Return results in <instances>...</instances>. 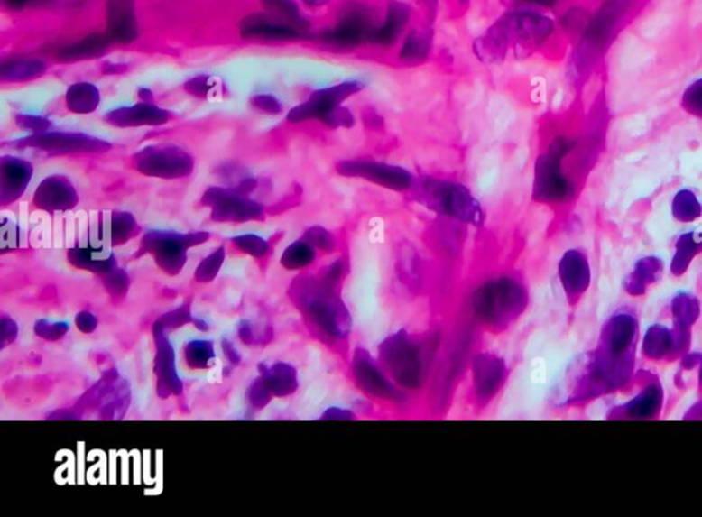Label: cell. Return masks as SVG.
<instances>
[{"instance_id": "obj_5", "label": "cell", "mask_w": 702, "mask_h": 517, "mask_svg": "<svg viewBox=\"0 0 702 517\" xmlns=\"http://www.w3.org/2000/svg\"><path fill=\"white\" fill-rule=\"evenodd\" d=\"M300 300L309 318L327 337L334 342H345L351 334L350 313L342 298L328 282L305 279L300 284Z\"/></svg>"}, {"instance_id": "obj_21", "label": "cell", "mask_w": 702, "mask_h": 517, "mask_svg": "<svg viewBox=\"0 0 702 517\" xmlns=\"http://www.w3.org/2000/svg\"><path fill=\"white\" fill-rule=\"evenodd\" d=\"M46 70L47 63L38 58H12L2 62L0 76L4 81L21 83L41 78Z\"/></svg>"}, {"instance_id": "obj_3", "label": "cell", "mask_w": 702, "mask_h": 517, "mask_svg": "<svg viewBox=\"0 0 702 517\" xmlns=\"http://www.w3.org/2000/svg\"><path fill=\"white\" fill-rule=\"evenodd\" d=\"M365 87V81L353 78L316 89L305 102L290 110L287 121L292 124L319 121L331 129H351L356 125V115L343 103L363 92Z\"/></svg>"}, {"instance_id": "obj_26", "label": "cell", "mask_w": 702, "mask_h": 517, "mask_svg": "<svg viewBox=\"0 0 702 517\" xmlns=\"http://www.w3.org/2000/svg\"><path fill=\"white\" fill-rule=\"evenodd\" d=\"M672 212L679 220H694L701 215L698 198L691 189H682L672 200Z\"/></svg>"}, {"instance_id": "obj_11", "label": "cell", "mask_w": 702, "mask_h": 517, "mask_svg": "<svg viewBox=\"0 0 702 517\" xmlns=\"http://www.w3.org/2000/svg\"><path fill=\"white\" fill-rule=\"evenodd\" d=\"M351 369H353L356 383L365 394L380 400L393 401V402H402L405 400V394L401 387L397 386V383H393V379L387 376L366 350H356Z\"/></svg>"}, {"instance_id": "obj_27", "label": "cell", "mask_w": 702, "mask_h": 517, "mask_svg": "<svg viewBox=\"0 0 702 517\" xmlns=\"http://www.w3.org/2000/svg\"><path fill=\"white\" fill-rule=\"evenodd\" d=\"M272 387L279 395L291 394L297 389V374L289 365H277L272 374Z\"/></svg>"}, {"instance_id": "obj_15", "label": "cell", "mask_w": 702, "mask_h": 517, "mask_svg": "<svg viewBox=\"0 0 702 517\" xmlns=\"http://www.w3.org/2000/svg\"><path fill=\"white\" fill-rule=\"evenodd\" d=\"M33 175V166L18 157L2 158L0 161V199L2 203L14 202L28 189Z\"/></svg>"}, {"instance_id": "obj_23", "label": "cell", "mask_w": 702, "mask_h": 517, "mask_svg": "<svg viewBox=\"0 0 702 517\" xmlns=\"http://www.w3.org/2000/svg\"><path fill=\"white\" fill-rule=\"evenodd\" d=\"M109 46V39L99 34H94L89 38L83 39L79 43L70 44L60 50L58 58L60 60H80L87 58H97V55L102 54Z\"/></svg>"}, {"instance_id": "obj_13", "label": "cell", "mask_w": 702, "mask_h": 517, "mask_svg": "<svg viewBox=\"0 0 702 517\" xmlns=\"http://www.w3.org/2000/svg\"><path fill=\"white\" fill-rule=\"evenodd\" d=\"M508 376L505 361L493 353H479L472 363V383L477 402L485 405L500 392Z\"/></svg>"}, {"instance_id": "obj_29", "label": "cell", "mask_w": 702, "mask_h": 517, "mask_svg": "<svg viewBox=\"0 0 702 517\" xmlns=\"http://www.w3.org/2000/svg\"><path fill=\"white\" fill-rule=\"evenodd\" d=\"M683 107L686 112L702 118V78L694 81L683 95Z\"/></svg>"}, {"instance_id": "obj_25", "label": "cell", "mask_w": 702, "mask_h": 517, "mask_svg": "<svg viewBox=\"0 0 702 517\" xmlns=\"http://www.w3.org/2000/svg\"><path fill=\"white\" fill-rule=\"evenodd\" d=\"M316 249L308 240H298L287 247L282 257V263L287 269H302L311 265L316 261Z\"/></svg>"}, {"instance_id": "obj_22", "label": "cell", "mask_w": 702, "mask_h": 517, "mask_svg": "<svg viewBox=\"0 0 702 517\" xmlns=\"http://www.w3.org/2000/svg\"><path fill=\"white\" fill-rule=\"evenodd\" d=\"M66 107L76 115H91L100 103V92L94 84L76 83L65 95Z\"/></svg>"}, {"instance_id": "obj_20", "label": "cell", "mask_w": 702, "mask_h": 517, "mask_svg": "<svg viewBox=\"0 0 702 517\" xmlns=\"http://www.w3.org/2000/svg\"><path fill=\"white\" fill-rule=\"evenodd\" d=\"M431 46L432 32L424 28L414 29L403 41L398 58L408 66L421 65L429 58Z\"/></svg>"}, {"instance_id": "obj_38", "label": "cell", "mask_w": 702, "mask_h": 517, "mask_svg": "<svg viewBox=\"0 0 702 517\" xmlns=\"http://www.w3.org/2000/svg\"><path fill=\"white\" fill-rule=\"evenodd\" d=\"M306 6L311 7V9H318V7L326 6L331 0H302Z\"/></svg>"}, {"instance_id": "obj_24", "label": "cell", "mask_w": 702, "mask_h": 517, "mask_svg": "<svg viewBox=\"0 0 702 517\" xmlns=\"http://www.w3.org/2000/svg\"><path fill=\"white\" fill-rule=\"evenodd\" d=\"M587 273V266L580 253H566L559 263V276L563 279L564 286L568 289H577L582 284L583 278Z\"/></svg>"}, {"instance_id": "obj_7", "label": "cell", "mask_w": 702, "mask_h": 517, "mask_svg": "<svg viewBox=\"0 0 702 517\" xmlns=\"http://www.w3.org/2000/svg\"><path fill=\"white\" fill-rule=\"evenodd\" d=\"M379 358L385 374L402 389H419L423 382V355L419 345L406 331H398L379 346Z\"/></svg>"}, {"instance_id": "obj_33", "label": "cell", "mask_w": 702, "mask_h": 517, "mask_svg": "<svg viewBox=\"0 0 702 517\" xmlns=\"http://www.w3.org/2000/svg\"><path fill=\"white\" fill-rule=\"evenodd\" d=\"M134 226H136V223H134V217L129 216L128 213H117L113 217V235H115V237L120 236L121 240L125 239L126 236H131L132 232L134 231Z\"/></svg>"}, {"instance_id": "obj_28", "label": "cell", "mask_w": 702, "mask_h": 517, "mask_svg": "<svg viewBox=\"0 0 702 517\" xmlns=\"http://www.w3.org/2000/svg\"><path fill=\"white\" fill-rule=\"evenodd\" d=\"M305 240L316 250L321 252L332 253L337 249V240L332 232L323 226H311L306 231Z\"/></svg>"}, {"instance_id": "obj_35", "label": "cell", "mask_w": 702, "mask_h": 517, "mask_svg": "<svg viewBox=\"0 0 702 517\" xmlns=\"http://www.w3.org/2000/svg\"><path fill=\"white\" fill-rule=\"evenodd\" d=\"M17 124L31 134L49 131L50 128V123L46 118L33 117V115H20L17 118Z\"/></svg>"}, {"instance_id": "obj_16", "label": "cell", "mask_w": 702, "mask_h": 517, "mask_svg": "<svg viewBox=\"0 0 702 517\" xmlns=\"http://www.w3.org/2000/svg\"><path fill=\"white\" fill-rule=\"evenodd\" d=\"M171 118L168 110L152 105L137 103L134 106H124L107 113L105 121L118 128H134V126L162 125Z\"/></svg>"}, {"instance_id": "obj_6", "label": "cell", "mask_w": 702, "mask_h": 517, "mask_svg": "<svg viewBox=\"0 0 702 517\" xmlns=\"http://www.w3.org/2000/svg\"><path fill=\"white\" fill-rule=\"evenodd\" d=\"M571 142L566 137H557L535 161L534 183H532V199L540 203H561L571 199L574 195V184L567 178L563 171V160L569 150Z\"/></svg>"}, {"instance_id": "obj_4", "label": "cell", "mask_w": 702, "mask_h": 517, "mask_svg": "<svg viewBox=\"0 0 702 517\" xmlns=\"http://www.w3.org/2000/svg\"><path fill=\"white\" fill-rule=\"evenodd\" d=\"M477 320L491 328L503 329L527 308V290L512 276H500L477 287L472 297Z\"/></svg>"}, {"instance_id": "obj_2", "label": "cell", "mask_w": 702, "mask_h": 517, "mask_svg": "<svg viewBox=\"0 0 702 517\" xmlns=\"http://www.w3.org/2000/svg\"><path fill=\"white\" fill-rule=\"evenodd\" d=\"M409 192L432 212L475 226L485 223V210L479 200L468 187L458 181L421 176L416 178Z\"/></svg>"}, {"instance_id": "obj_34", "label": "cell", "mask_w": 702, "mask_h": 517, "mask_svg": "<svg viewBox=\"0 0 702 517\" xmlns=\"http://www.w3.org/2000/svg\"><path fill=\"white\" fill-rule=\"evenodd\" d=\"M223 249L217 250L215 254L206 258V260L200 263L199 271H197V278L205 279V281H208V279H212L213 276H215L216 272H217V269L220 268L221 263H223Z\"/></svg>"}, {"instance_id": "obj_8", "label": "cell", "mask_w": 702, "mask_h": 517, "mask_svg": "<svg viewBox=\"0 0 702 517\" xmlns=\"http://www.w3.org/2000/svg\"><path fill=\"white\" fill-rule=\"evenodd\" d=\"M342 178L358 179L374 186L395 192H409L416 176L408 169L395 163L374 160H342L335 166Z\"/></svg>"}, {"instance_id": "obj_30", "label": "cell", "mask_w": 702, "mask_h": 517, "mask_svg": "<svg viewBox=\"0 0 702 517\" xmlns=\"http://www.w3.org/2000/svg\"><path fill=\"white\" fill-rule=\"evenodd\" d=\"M234 242L243 252L249 253L250 255H255V257H263L268 252L266 240L254 236V235L235 237Z\"/></svg>"}, {"instance_id": "obj_10", "label": "cell", "mask_w": 702, "mask_h": 517, "mask_svg": "<svg viewBox=\"0 0 702 517\" xmlns=\"http://www.w3.org/2000/svg\"><path fill=\"white\" fill-rule=\"evenodd\" d=\"M17 147L41 150L51 155L84 154V152H103L109 150V142L97 137L75 132H38L15 142Z\"/></svg>"}, {"instance_id": "obj_9", "label": "cell", "mask_w": 702, "mask_h": 517, "mask_svg": "<svg viewBox=\"0 0 702 517\" xmlns=\"http://www.w3.org/2000/svg\"><path fill=\"white\" fill-rule=\"evenodd\" d=\"M137 171L158 179H180L191 175L194 158L174 144H157L142 150L134 157Z\"/></svg>"}, {"instance_id": "obj_32", "label": "cell", "mask_w": 702, "mask_h": 517, "mask_svg": "<svg viewBox=\"0 0 702 517\" xmlns=\"http://www.w3.org/2000/svg\"><path fill=\"white\" fill-rule=\"evenodd\" d=\"M213 89H216V84L208 76H198L186 84V91L197 97H208Z\"/></svg>"}, {"instance_id": "obj_17", "label": "cell", "mask_w": 702, "mask_h": 517, "mask_svg": "<svg viewBox=\"0 0 702 517\" xmlns=\"http://www.w3.org/2000/svg\"><path fill=\"white\" fill-rule=\"evenodd\" d=\"M203 234L180 236L174 234H152L147 236V245L154 250L162 266H181L184 263V249L189 244H197V237Z\"/></svg>"}, {"instance_id": "obj_37", "label": "cell", "mask_w": 702, "mask_h": 517, "mask_svg": "<svg viewBox=\"0 0 702 517\" xmlns=\"http://www.w3.org/2000/svg\"><path fill=\"white\" fill-rule=\"evenodd\" d=\"M364 121H365L369 126H374L376 129H379L380 126L383 125L382 117H380L379 113L376 112H368V117L364 118Z\"/></svg>"}, {"instance_id": "obj_18", "label": "cell", "mask_w": 702, "mask_h": 517, "mask_svg": "<svg viewBox=\"0 0 702 517\" xmlns=\"http://www.w3.org/2000/svg\"><path fill=\"white\" fill-rule=\"evenodd\" d=\"M243 36L245 38L268 39V41H295L302 38L300 32L283 23H272L263 17H252L243 23Z\"/></svg>"}, {"instance_id": "obj_14", "label": "cell", "mask_w": 702, "mask_h": 517, "mask_svg": "<svg viewBox=\"0 0 702 517\" xmlns=\"http://www.w3.org/2000/svg\"><path fill=\"white\" fill-rule=\"evenodd\" d=\"M78 200V192L73 184L68 178L60 175H52L44 179L34 194L36 206L49 212L72 209Z\"/></svg>"}, {"instance_id": "obj_12", "label": "cell", "mask_w": 702, "mask_h": 517, "mask_svg": "<svg viewBox=\"0 0 702 517\" xmlns=\"http://www.w3.org/2000/svg\"><path fill=\"white\" fill-rule=\"evenodd\" d=\"M203 203L213 209L218 221H245L260 218L263 206L232 189L212 187L206 191Z\"/></svg>"}, {"instance_id": "obj_36", "label": "cell", "mask_w": 702, "mask_h": 517, "mask_svg": "<svg viewBox=\"0 0 702 517\" xmlns=\"http://www.w3.org/2000/svg\"><path fill=\"white\" fill-rule=\"evenodd\" d=\"M355 418L356 416L353 411H346V409L342 408L328 409L323 415V420L345 421L355 420Z\"/></svg>"}, {"instance_id": "obj_1", "label": "cell", "mask_w": 702, "mask_h": 517, "mask_svg": "<svg viewBox=\"0 0 702 517\" xmlns=\"http://www.w3.org/2000/svg\"><path fill=\"white\" fill-rule=\"evenodd\" d=\"M553 31L554 23L548 15L532 10H512L475 41V55L485 63H501L512 52L542 46Z\"/></svg>"}, {"instance_id": "obj_19", "label": "cell", "mask_w": 702, "mask_h": 517, "mask_svg": "<svg viewBox=\"0 0 702 517\" xmlns=\"http://www.w3.org/2000/svg\"><path fill=\"white\" fill-rule=\"evenodd\" d=\"M137 28L129 0H118L110 9L109 39L129 43L136 38Z\"/></svg>"}, {"instance_id": "obj_31", "label": "cell", "mask_w": 702, "mask_h": 517, "mask_svg": "<svg viewBox=\"0 0 702 517\" xmlns=\"http://www.w3.org/2000/svg\"><path fill=\"white\" fill-rule=\"evenodd\" d=\"M253 107L263 115H279L283 113V105L273 95H255L252 99Z\"/></svg>"}]
</instances>
